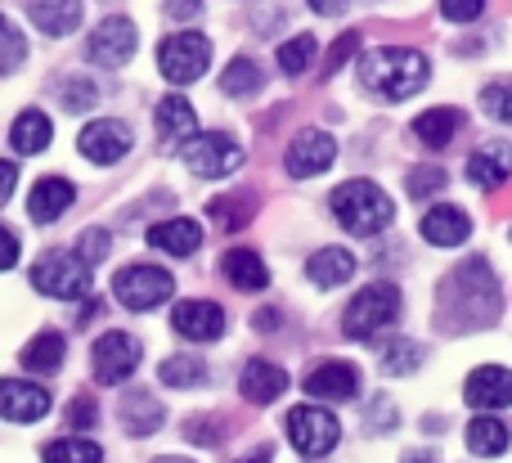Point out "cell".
<instances>
[{"instance_id":"cell-1","label":"cell","mask_w":512,"mask_h":463,"mask_svg":"<svg viewBox=\"0 0 512 463\" xmlns=\"http://www.w3.org/2000/svg\"><path fill=\"white\" fill-rule=\"evenodd\" d=\"M432 63L418 50H364L360 54V86L378 99H409L427 86Z\"/></svg>"},{"instance_id":"cell-2","label":"cell","mask_w":512,"mask_h":463,"mask_svg":"<svg viewBox=\"0 0 512 463\" xmlns=\"http://www.w3.org/2000/svg\"><path fill=\"white\" fill-rule=\"evenodd\" d=\"M333 216L342 230L360 234V239H373V234H382L391 225L396 203H391L373 180H346V185L333 189Z\"/></svg>"},{"instance_id":"cell-3","label":"cell","mask_w":512,"mask_h":463,"mask_svg":"<svg viewBox=\"0 0 512 463\" xmlns=\"http://www.w3.org/2000/svg\"><path fill=\"white\" fill-rule=\"evenodd\" d=\"M396 320H400V288L396 284H364L360 293L351 297V306H346L342 333L355 342H369V338H378L382 329H391Z\"/></svg>"},{"instance_id":"cell-4","label":"cell","mask_w":512,"mask_h":463,"mask_svg":"<svg viewBox=\"0 0 512 463\" xmlns=\"http://www.w3.org/2000/svg\"><path fill=\"white\" fill-rule=\"evenodd\" d=\"M32 288L45 297H59V302H72V297L90 293V266L81 261V252H45L32 266Z\"/></svg>"},{"instance_id":"cell-5","label":"cell","mask_w":512,"mask_h":463,"mask_svg":"<svg viewBox=\"0 0 512 463\" xmlns=\"http://www.w3.org/2000/svg\"><path fill=\"white\" fill-rule=\"evenodd\" d=\"M180 158H185V167L203 180L230 176V171L243 167L239 140H230V135H221V131H194L185 144H180Z\"/></svg>"},{"instance_id":"cell-6","label":"cell","mask_w":512,"mask_h":463,"mask_svg":"<svg viewBox=\"0 0 512 463\" xmlns=\"http://www.w3.org/2000/svg\"><path fill=\"white\" fill-rule=\"evenodd\" d=\"M140 356H144V347H140V338H135V333H126V329L104 333V338L95 342V351H90V369H95V383L122 387L126 378L140 369Z\"/></svg>"},{"instance_id":"cell-7","label":"cell","mask_w":512,"mask_h":463,"mask_svg":"<svg viewBox=\"0 0 512 463\" xmlns=\"http://www.w3.org/2000/svg\"><path fill=\"white\" fill-rule=\"evenodd\" d=\"M207 63H212V45L198 32H171L167 41L158 45V68H162V77L176 81V86L198 81L207 72Z\"/></svg>"},{"instance_id":"cell-8","label":"cell","mask_w":512,"mask_h":463,"mask_svg":"<svg viewBox=\"0 0 512 463\" xmlns=\"http://www.w3.org/2000/svg\"><path fill=\"white\" fill-rule=\"evenodd\" d=\"M283 428H288V441L306 459H324L328 450L342 441V423H337L328 410H319V405H297Z\"/></svg>"},{"instance_id":"cell-9","label":"cell","mask_w":512,"mask_h":463,"mask_svg":"<svg viewBox=\"0 0 512 463\" xmlns=\"http://www.w3.org/2000/svg\"><path fill=\"white\" fill-rule=\"evenodd\" d=\"M171 293H176V279L162 266H126L122 275L113 279V297L126 311H153V306H162Z\"/></svg>"},{"instance_id":"cell-10","label":"cell","mask_w":512,"mask_h":463,"mask_svg":"<svg viewBox=\"0 0 512 463\" xmlns=\"http://www.w3.org/2000/svg\"><path fill=\"white\" fill-rule=\"evenodd\" d=\"M135 45H140V32H135L131 18H126V14H108L104 23L90 32L86 54H90V63H99V68H122V63L135 54Z\"/></svg>"},{"instance_id":"cell-11","label":"cell","mask_w":512,"mask_h":463,"mask_svg":"<svg viewBox=\"0 0 512 463\" xmlns=\"http://www.w3.org/2000/svg\"><path fill=\"white\" fill-rule=\"evenodd\" d=\"M50 414V392L27 378H0V419L9 423H36Z\"/></svg>"},{"instance_id":"cell-12","label":"cell","mask_w":512,"mask_h":463,"mask_svg":"<svg viewBox=\"0 0 512 463\" xmlns=\"http://www.w3.org/2000/svg\"><path fill=\"white\" fill-rule=\"evenodd\" d=\"M306 392L328 405L355 401V396H360V369L346 365V360H324V365H315L306 374Z\"/></svg>"},{"instance_id":"cell-13","label":"cell","mask_w":512,"mask_h":463,"mask_svg":"<svg viewBox=\"0 0 512 463\" xmlns=\"http://www.w3.org/2000/svg\"><path fill=\"white\" fill-rule=\"evenodd\" d=\"M77 149L86 153L90 162H99V167H113V162H122L126 153H131V126L126 122H90L86 131L77 135Z\"/></svg>"},{"instance_id":"cell-14","label":"cell","mask_w":512,"mask_h":463,"mask_svg":"<svg viewBox=\"0 0 512 463\" xmlns=\"http://www.w3.org/2000/svg\"><path fill=\"white\" fill-rule=\"evenodd\" d=\"M463 396H468L472 410H504V405H512V369L504 365H481L468 374V383H463Z\"/></svg>"},{"instance_id":"cell-15","label":"cell","mask_w":512,"mask_h":463,"mask_svg":"<svg viewBox=\"0 0 512 463\" xmlns=\"http://www.w3.org/2000/svg\"><path fill=\"white\" fill-rule=\"evenodd\" d=\"M337 158V144L328 140L324 131H301L297 140L288 144V158H283V167H288V176L306 180V176H319V171H328Z\"/></svg>"},{"instance_id":"cell-16","label":"cell","mask_w":512,"mask_h":463,"mask_svg":"<svg viewBox=\"0 0 512 463\" xmlns=\"http://www.w3.org/2000/svg\"><path fill=\"white\" fill-rule=\"evenodd\" d=\"M171 329L189 342H216L225 333V311L216 302H180L171 311Z\"/></svg>"},{"instance_id":"cell-17","label":"cell","mask_w":512,"mask_h":463,"mask_svg":"<svg viewBox=\"0 0 512 463\" xmlns=\"http://www.w3.org/2000/svg\"><path fill=\"white\" fill-rule=\"evenodd\" d=\"M468 234H472L468 212L454 203H436L432 212L423 216V239L436 243V248H459V243H468Z\"/></svg>"},{"instance_id":"cell-18","label":"cell","mask_w":512,"mask_h":463,"mask_svg":"<svg viewBox=\"0 0 512 463\" xmlns=\"http://www.w3.org/2000/svg\"><path fill=\"white\" fill-rule=\"evenodd\" d=\"M149 243L171 257H194L203 248V225L189 221V216H171V221H158L149 225Z\"/></svg>"},{"instance_id":"cell-19","label":"cell","mask_w":512,"mask_h":463,"mask_svg":"<svg viewBox=\"0 0 512 463\" xmlns=\"http://www.w3.org/2000/svg\"><path fill=\"white\" fill-rule=\"evenodd\" d=\"M239 392L248 405H270L288 392V374H283L279 365H270V360H252L239 378Z\"/></svg>"},{"instance_id":"cell-20","label":"cell","mask_w":512,"mask_h":463,"mask_svg":"<svg viewBox=\"0 0 512 463\" xmlns=\"http://www.w3.org/2000/svg\"><path fill=\"white\" fill-rule=\"evenodd\" d=\"M72 198H77V189H72L68 180H63V176H45V180H36L32 198H27V212H32V221L50 225V221H59V216L68 212Z\"/></svg>"},{"instance_id":"cell-21","label":"cell","mask_w":512,"mask_h":463,"mask_svg":"<svg viewBox=\"0 0 512 463\" xmlns=\"http://www.w3.org/2000/svg\"><path fill=\"white\" fill-rule=\"evenodd\" d=\"M63 356H68V342H63V333H54V329H41L32 342L23 347V369L27 374H41V378H50V374H59L63 369Z\"/></svg>"},{"instance_id":"cell-22","label":"cell","mask_w":512,"mask_h":463,"mask_svg":"<svg viewBox=\"0 0 512 463\" xmlns=\"http://www.w3.org/2000/svg\"><path fill=\"white\" fill-rule=\"evenodd\" d=\"M27 14L45 36H68L81 27V0H27Z\"/></svg>"},{"instance_id":"cell-23","label":"cell","mask_w":512,"mask_h":463,"mask_svg":"<svg viewBox=\"0 0 512 463\" xmlns=\"http://www.w3.org/2000/svg\"><path fill=\"white\" fill-rule=\"evenodd\" d=\"M221 270L234 288H243V293H261V288L270 284V270H265V261L256 257L252 248H230L221 257Z\"/></svg>"},{"instance_id":"cell-24","label":"cell","mask_w":512,"mask_h":463,"mask_svg":"<svg viewBox=\"0 0 512 463\" xmlns=\"http://www.w3.org/2000/svg\"><path fill=\"white\" fill-rule=\"evenodd\" d=\"M306 275H310V284H319V288H337L355 275V257L346 248H319L315 257L306 261Z\"/></svg>"},{"instance_id":"cell-25","label":"cell","mask_w":512,"mask_h":463,"mask_svg":"<svg viewBox=\"0 0 512 463\" xmlns=\"http://www.w3.org/2000/svg\"><path fill=\"white\" fill-rule=\"evenodd\" d=\"M463 113L459 108H427V113L414 117V135L427 144V149H445V144L459 135Z\"/></svg>"},{"instance_id":"cell-26","label":"cell","mask_w":512,"mask_h":463,"mask_svg":"<svg viewBox=\"0 0 512 463\" xmlns=\"http://www.w3.org/2000/svg\"><path fill=\"white\" fill-rule=\"evenodd\" d=\"M194 126H198V113H194V104H189L185 95L158 99V131H162V140H180V144H185L189 135H194Z\"/></svg>"},{"instance_id":"cell-27","label":"cell","mask_w":512,"mask_h":463,"mask_svg":"<svg viewBox=\"0 0 512 463\" xmlns=\"http://www.w3.org/2000/svg\"><path fill=\"white\" fill-rule=\"evenodd\" d=\"M508 441H512L508 423L495 419V414H481V419L468 423V450H472V455L495 459V455H504V450H508Z\"/></svg>"},{"instance_id":"cell-28","label":"cell","mask_w":512,"mask_h":463,"mask_svg":"<svg viewBox=\"0 0 512 463\" xmlns=\"http://www.w3.org/2000/svg\"><path fill=\"white\" fill-rule=\"evenodd\" d=\"M50 140H54V122L45 113L27 108V113L14 117V131H9V144H14V153H41Z\"/></svg>"},{"instance_id":"cell-29","label":"cell","mask_w":512,"mask_h":463,"mask_svg":"<svg viewBox=\"0 0 512 463\" xmlns=\"http://www.w3.org/2000/svg\"><path fill=\"white\" fill-rule=\"evenodd\" d=\"M122 423L131 437H149V432H158V423H162V401H153L149 392H131L122 401Z\"/></svg>"},{"instance_id":"cell-30","label":"cell","mask_w":512,"mask_h":463,"mask_svg":"<svg viewBox=\"0 0 512 463\" xmlns=\"http://www.w3.org/2000/svg\"><path fill=\"white\" fill-rule=\"evenodd\" d=\"M508 176H512V158H508L504 149H481V153H472L468 180H472L477 189H499Z\"/></svg>"},{"instance_id":"cell-31","label":"cell","mask_w":512,"mask_h":463,"mask_svg":"<svg viewBox=\"0 0 512 463\" xmlns=\"http://www.w3.org/2000/svg\"><path fill=\"white\" fill-rule=\"evenodd\" d=\"M45 463H104V450L86 437H59L41 450Z\"/></svg>"},{"instance_id":"cell-32","label":"cell","mask_w":512,"mask_h":463,"mask_svg":"<svg viewBox=\"0 0 512 463\" xmlns=\"http://www.w3.org/2000/svg\"><path fill=\"white\" fill-rule=\"evenodd\" d=\"M158 378L167 387H198L207 378V365L198 356H171V360H162Z\"/></svg>"},{"instance_id":"cell-33","label":"cell","mask_w":512,"mask_h":463,"mask_svg":"<svg viewBox=\"0 0 512 463\" xmlns=\"http://www.w3.org/2000/svg\"><path fill=\"white\" fill-rule=\"evenodd\" d=\"M315 50H319V41L315 36H292V41H283L279 45V68L288 72V77H301V72L310 68V63H315Z\"/></svg>"},{"instance_id":"cell-34","label":"cell","mask_w":512,"mask_h":463,"mask_svg":"<svg viewBox=\"0 0 512 463\" xmlns=\"http://www.w3.org/2000/svg\"><path fill=\"white\" fill-rule=\"evenodd\" d=\"M212 221H221V230H243L252 221V198L248 194H225V198H212Z\"/></svg>"},{"instance_id":"cell-35","label":"cell","mask_w":512,"mask_h":463,"mask_svg":"<svg viewBox=\"0 0 512 463\" xmlns=\"http://www.w3.org/2000/svg\"><path fill=\"white\" fill-rule=\"evenodd\" d=\"M221 90L225 95H252V90H261V63L234 59L230 68L221 72Z\"/></svg>"},{"instance_id":"cell-36","label":"cell","mask_w":512,"mask_h":463,"mask_svg":"<svg viewBox=\"0 0 512 463\" xmlns=\"http://www.w3.org/2000/svg\"><path fill=\"white\" fill-rule=\"evenodd\" d=\"M481 113L495 122H512V81H490L481 90Z\"/></svg>"},{"instance_id":"cell-37","label":"cell","mask_w":512,"mask_h":463,"mask_svg":"<svg viewBox=\"0 0 512 463\" xmlns=\"http://www.w3.org/2000/svg\"><path fill=\"white\" fill-rule=\"evenodd\" d=\"M23 54H27V45H23V36H18V27L0 14V72H14L18 63H23Z\"/></svg>"},{"instance_id":"cell-38","label":"cell","mask_w":512,"mask_h":463,"mask_svg":"<svg viewBox=\"0 0 512 463\" xmlns=\"http://www.w3.org/2000/svg\"><path fill=\"white\" fill-rule=\"evenodd\" d=\"M59 99L68 113H90V108H95V86H90L86 77H68L59 86Z\"/></svg>"},{"instance_id":"cell-39","label":"cell","mask_w":512,"mask_h":463,"mask_svg":"<svg viewBox=\"0 0 512 463\" xmlns=\"http://www.w3.org/2000/svg\"><path fill=\"white\" fill-rule=\"evenodd\" d=\"M418 360H423V347H418V342H396V347L382 356V369H387V374H409Z\"/></svg>"},{"instance_id":"cell-40","label":"cell","mask_w":512,"mask_h":463,"mask_svg":"<svg viewBox=\"0 0 512 463\" xmlns=\"http://www.w3.org/2000/svg\"><path fill=\"white\" fill-rule=\"evenodd\" d=\"M436 189H445V171L436 167V162L409 171V194H414V198H427V194H436Z\"/></svg>"},{"instance_id":"cell-41","label":"cell","mask_w":512,"mask_h":463,"mask_svg":"<svg viewBox=\"0 0 512 463\" xmlns=\"http://www.w3.org/2000/svg\"><path fill=\"white\" fill-rule=\"evenodd\" d=\"M481 9H486V0H441V14L450 23H472V18H481Z\"/></svg>"},{"instance_id":"cell-42","label":"cell","mask_w":512,"mask_h":463,"mask_svg":"<svg viewBox=\"0 0 512 463\" xmlns=\"http://www.w3.org/2000/svg\"><path fill=\"white\" fill-rule=\"evenodd\" d=\"M355 45H360V36H355V32H346L342 41L333 45V54H328L324 72H337V68H342V63H346V59H351V54H355Z\"/></svg>"},{"instance_id":"cell-43","label":"cell","mask_w":512,"mask_h":463,"mask_svg":"<svg viewBox=\"0 0 512 463\" xmlns=\"http://www.w3.org/2000/svg\"><path fill=\"white\" fill-rule=\"evenodd\" d=\"M68 423L72 428H90V423H95V401H90V396H77V401L68 405Z\"/></svg>"},{"instance_id":"cell-44","label":"cell","mask_w":512,"mask_h":463,"mask_svg":"<svg viewBox=\"0 0 512 463\" xmlns=\"http://www.w3.org/2000/svg\"><path fill=\"white\" fill-rule=\"evenodd\" d=\"M14 185H18V167H14V162H5V158H0V207L9 203V194H14Z\"/></svg>"},{"instance_id":"cell-45","label":"cell","mask_w":512,"mask_h":463,"mask_svg":"<svg viewBox=\"0 0 512 463\" xmlns=\"http://www.w3.org/2000/svg\"><path fill=\"white\" fill-rule=\"evenodd\" d=\"M14 261H18V239L5 230V225H0V270H9Z\"/></svg>"},{"instance_id":"cell-46","label":"cell","mask_w":512,"mask_h":463,"mask_svg":"<svg viewBox=\"0 0 512 463\" xmlns=\"http://www.w3.org/2000/svg\"><path fill=\"white\" fill-rule=\"evenodd\" d=\"M167 14L171 18H198L203 14V0H167Z\"/></svg>"},{"instance_id":"cell-47","label":"cell","mask_w":512,"mask_h":463,"mask_svg":"<svg viewBox=\"0 0 512 463\" xmlns=\"http://www.w3.org/2000/svg\"><path fill=\"white\" fill-rule=\"evenodd\" d=\"M310 9H319V14H342L346 0H310Z\"/></svg>"},{"instance_id":"cell-48","label":"cell","mask_w":512,"mask_h":463,"mask_svg":"<svg viewBox=\"0 0 512 463\" xmlns=\"http://www.w3.org/2000/svg\"><path fill=\"white\" fill-rule=\"evenodd\" d=\"M239 463H270V455L261 450V455H248V459H239Z\"/></svg>"},{"instance_id":"cell-49","label":"cell","mask_w":512,"mask_h":463,"mask_svg":"<svg viewBox=\"0 0 512 463\" xmlns=\"http://www.w3.org/2000/svg\"><path fill=\"white\" fill-rule=\"evenodd\" d=\"M153 463H189V459H176V455H162V459H153Z\"/></svg>"}]
</instances>
